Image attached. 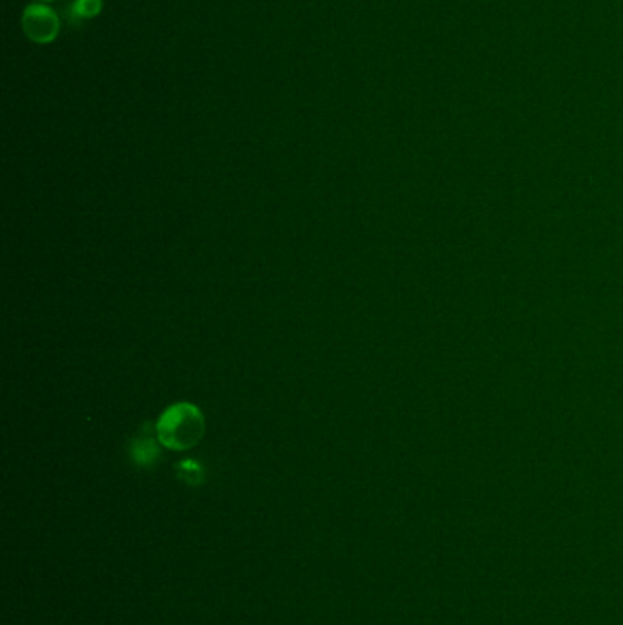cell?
Returning a JSON list of instances; mask_svg holds the SVG:
<instances>
[{
	"label": "cell",
	"instance_id": "cell-1",
	"mask_svg": "<svg viewBox=\"0 0 623 625\" xmlns=\"http://www.w3.org/2000/svg\"><path fill=\"white\" fill-rule=\"evenodd\" d=\"M159 439L163 445L185 450L200 441L203 434V419L189 404H180L170 408L159 421Z\"/></svg>",
	"mask_w": 623,
	"mask_h": 625
},
{
	"label": "cell",
	"instance_id": "cell-3",
	"mask_svg": "<svg viewBox=\"0 0 623 625\" xmlns=\"http://www.w3.org/2000/svg\"><path fill=\"white\" fill-rule=\"evenodd\" d=\"M103 10V0H75L74 11L81 19H92Z\"/></svg>",
	"mask_w": 623,
	"mask_h": 625
},
{
	"label": "cell",
	"instance_id": "cell-2",
	"mask_svg": "<svg viewBox=\"0 0 623 625\" xmlns=\"http://www.w3.org/2000/svg\"><path fill=\"white\" fill-rule=\"evenodd\" d=\"M22 28L33 43H52L59 35V17L43 4H32L22 15Z\"/></svg>",
	"mask_w": 623,
	"mask_h": 625
}]
</instances>
